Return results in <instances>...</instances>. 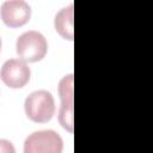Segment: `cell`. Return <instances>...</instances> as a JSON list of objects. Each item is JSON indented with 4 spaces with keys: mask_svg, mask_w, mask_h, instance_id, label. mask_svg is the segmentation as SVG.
<instances>
[{
    "mask_svg": "<svg viewBox=\"0 0 153 153\" xmlns=\"http://www.w3.org/2000/svg\"><path fill=\"white\" fill-rule=\"evenodd\" d=\"M24 110L32 122L45 123L55 115V100L50 92L45 90H38L30 93L24 103Z\"/></svg>",
    "mask_w": 153,
    "mask_h": 153,
    "instance_id": "1",
    "label": "cell"
},
{
    "mask_svg": "<svg viewBox=\"0 0 153 153\" xmlns=\"http://www.w3.org/2000/svg\"><path fill=\"white\" fill-rule=\"evenodd\" d=\"M16 51L19 59L25 62H38L45 57L48 43L41 32L30 30L17 38Z\"/></svg>",
    "mask_w": 153,
    "mask_h": 153,
    "instance_id": "2",
    "label": "cell"
},
{
    "mask_svg": "<svg viewBox=\"0 0 153 153\" xmlns=\"http://www.w3.org/2000/svg\"><path fill=\"white\" fill-rule=\"evenodd\" d=\"M62 137L51 129L31 133L24 142V153H62Z\"/></svg>",
    "mask_w": 153,
    "mask_h": 153,
    "instance_id": "3",
    "label": "cell"
},
{
    "mask_svg": "<svg viewBox=\"0 0 153 153\" xmlns=\"http://www.w3.org/2000/svg\"><path fill=\"white\" fill-rule=\"evenodd\" d=\"M0 76L2 82L10 88H22L29 82L31 71L27 62L20 59H10L2 65Z\"/></svg>",
    "mask_w": 153,
    "mask_h": 153,
    "instance_id": "4",
    "label": "cell"
},
{
    "mask_svg": "<svg viewBox=\"0 0 153 153\" xmlns=\"http://www.w3.org/2000/svg\"><path fill=\"white\" fill-rule=\"evenodd\" d=\"M59 94L61 98V108L59 111L60 124L73 133V74L65 75L59 84Z\"/></svg>",
    "mask_w": 153,
    "mask_h": 153,
    "instance_id": "5",
    "label": "cell"
},
{
    "mask_svg": "<svg viewBox=\"0 0 153 153\" xmlns=\"http://www.w3.org/2000/svg\"><path fill=\"white\" fill-rule=\"evenodd\" d=\"M2 22L10 27H19L31 18V7L24 0L4 1L0 10Z\"/></svg>",
    "mask_w": 153,
    "mask_h": 153,
    "instance_id": "6",
    "label": "cell"
},
{
    "mask_svg": "<svg viewBox=\"0 0 153 153\" xmlns=\"http://www.w3.org/2000/svg\"><path fill=\"white\" fill-rule=\"evenodd\" d=\"M54 26L56 32L65 39L73 41V4L63 7L60 12L56 13L54 19Z\"/></svg>",
    "mask_w": 153,
    "mask_h": 153,
    "instance_id": "7",
    "label": "cell"
},
{
    "mask_svg": "<svg viewBox=\"0 0 153 153\" xmlns=\"http://www.w3.org/2000/svg\"><path fill=\"white\" fill-rule=\"evenodd\" d=\"M0 152L1 153H16V149L11 141L1 139L0 140Z\"/></svg>",
    "mask_w": 153,
    "mask_h": 153,
    "instance_id": "8",
    "label": "cell"
}]
</instances>
